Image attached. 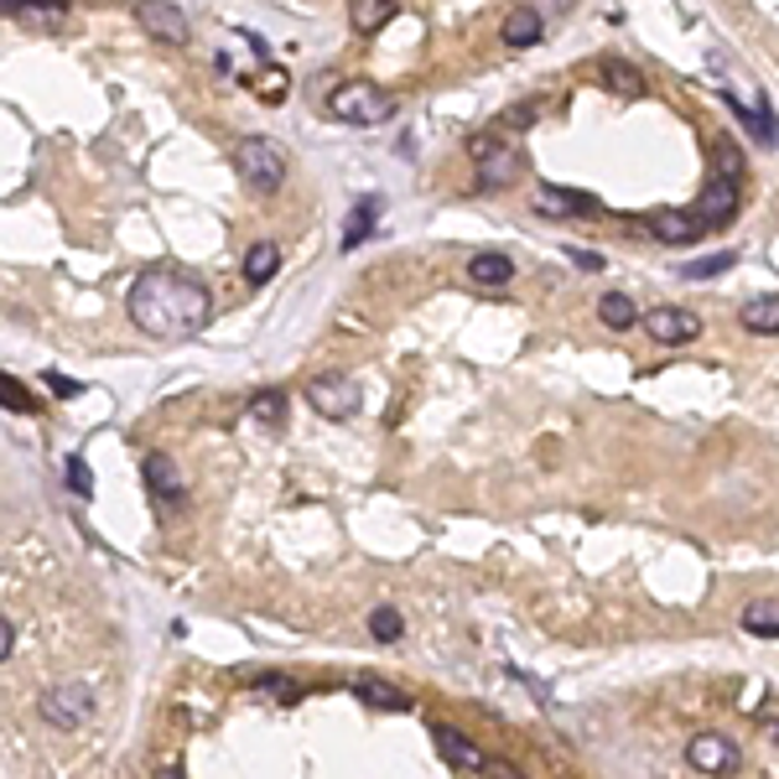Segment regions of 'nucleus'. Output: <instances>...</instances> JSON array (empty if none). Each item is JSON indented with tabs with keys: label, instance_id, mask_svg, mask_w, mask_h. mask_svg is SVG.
Returning <instances> with one entry per match:
<instances>
[{
	"label": "nucleus",
	"instance_id": "f03ea898",
	"mask_svg": "<svg viewBox=\"0 0 779 779\" xmlns=\"http://www.w3.org/2000/svg\"><path fill=\"white\" fill-rule=\"evenodd\" d=\"M328 110L343 125H385V120H395V95L369 84V78H349L328 95Z\"/></svg>",
	"mask_w": 779,
	"mask_h": 779
},
{
	"label": "nucleus",
	"instance_id": "58836bf2",
	"mask_svg": "<svg viewBox=\"0 0 779 779\" xmlns=\"http://www.w3.org/2000/svg\"><path fill=\"white\" fill-rule=\"evenodd\" d=\"M764 738H769V743L779 749V717H769V723H764Z\"/></svg>",
	"mask_w": 779,
	"mask_h": 779
},
{
	"label": "nucleus",
	"instance_id": "c85d7f7f",
	"mask_svg": "<svg viewBox=\"0 0 779 779\" xmlns=\"http://www.w3.org/2000/svg\"><path fill=\"white\" fill-rule=\"evenodd\" d=\"M717 166H723V172H717V177H723V183H732V188H738V177H743V151H738V146H717Z\"/></svg>",
	"mask_w": 779,
	"mask_h": 779
},
{
	"label": "nucleus",
	"instance_id": "393cba45",
	"mask_svg": "<svg viewBox=\"0 0 779 779\" xmlns=\"http://www.w3.org/2000/svg\"><path fill=\"white\" fill-rule=\"evenodd\" d=\"M369 639H375V644H401L405 618L395 614V608H375V614H369Z\"/></svg>",
	"mask_w": 779,
	"mask_h": 779
},
{
	"label": "nucleus",
	"instance_id": "423d86ee",
	"mask_svg": "<svg viewBox=\"0 0 779 779\" xmlns=\"http://www.w3.org/2000/svg\"><path fill=\"white\" fill-rule=\"evenodd\" d=\"M307 401H312L317 416H328V422H349L364 395H359V379H349V375H317V379H307Z\"/></svg>",
	"mask_w": 779,
	"mask_h": 779
},
{
	"label": "nucleus",
	"instance_id": "6ab92c4d",
	"mask_svg": "<svg viewBox=\"0 0 779 779\" xmlns=\"http://www.w3.org/2000/svg\"><path fill=\"white\" fill-rule=\"evenodd\" d=\"M375 224H379V198L375 192H364V198L354 203V213H349V224H343V250L354 255V244H364Z\"/></svg>",
	"mask_w": 779,
	"mask_h": 779
},
{
	"label": "nucleus",
	"instance_id": "e433bc0d",
	"mask_svg": "<svg viewBox=\"0 0 779 779\" xmlns=\"http://www.w3.org/2000/svg\"><path fill=\"white\" fill-rule=\"evenodd\" d=\"M530 120H536V104H525V110H510V115H504V125H530Z\"/></svg>",
	"mask_w": 779,
	"mask_h": 779
},
{
	"label": "nucleus",
	"instance_id": "1a4fd4ad",
	"mask_svg": "<svg viewBox=\"0 0 779 779\" xmlns=\"http://www.w3.org/2000/svg\"><path fill=\"white\" fill-rule=\"evenodd\" d=\"M136 22L166 42V48H188V16H183V5H166V0H151V5H136Z\"/></svg>",
	"mask_w": 779,
	"mask_h": 779
},
{
	"label": "nucleus",
	"instance_id": "20e7f679",
	"mask_svg": "<svg viewBox=\"0 0 779 779\" xmlns=\"http://www.w3.org/2000/svg\"><path fill=\"white\" fill-rule=\"evenodd\" d=\"M473 162H478V192H499L519 177V151L515 146H499L494 136H473L468 141Z\"/></svg>",
	"mask_w": 779,
	"mask_h": 779
},
{
	"label": "nucleus",
	"instance_id": "dca6fc26",
	"mask_svg": "<svg viewBox=\"0 0 779 779\" xmlns=\"http://www.w3.org/2000/svg\"><path fill=\"white\" fill-rule=\"evenodd\" d=\"M545 32V16L536 11V5H515L510 16H504V26H499V37H504V48H536Z\"/></svg>",
	"mask_w": 779,
	"mask_h": 779
},
{
	"label": "nucleus",
	"instance_id": "c9c22d12",
	"mask_svg": "<svg viewBox=\"0 0 779 779\" xmlns=\"http://www.w3.org/2000/svg\"><path fill=\"white\" fill-rule=\"evenodd\" d=\"M483 779H519V775L510 769V764H499V758H489V764H483Z\"/></svg>",
	"mask_w": 779,
	"mask_h": 779
},
{
	"label": "nucleus",
	"instance_id": "2eb2a0df",
	"mask_svg": "<svg viewBox=\"0 0 779 779\" xmlns=\"http://www.w3.org/2000/svg\"><path fill=\"white\" fill-rule=\"evenodd\" d=\"M354 696L369 712H405L411 707V696H405L401 686H390L385 676H375V670H359L354 676Z\"/></svg>",
	"mask_w": 779,
	"mask_h": 779
},
{
	"label": "nucleus",
	"instance_id": "473e14b6",
	"mask_svg": "<svg viewBox=\"0 0 779 779\" xmlns=\"http://www.w3.org/2000/svg\"><path fill=\"white\" fill-rule=\"evenodd\" d=\"M0 395H5V411H32V395H26V390H22V385H16L11 375L0 379Z\"/></svg>",
	"mask_w": 779,
	"mask_h": 779
},
{
	"label": "nucleus",
	"instance_id": "f704fd0d",
	"mask_svg": "<svg viewBox=\"0 0 779 779\" xmlns=\"http://www.w3.org/2000/svg\"><path fill=\"white\" fill-rule=\"evenodd\" d=\"M567 255L577 260L582 271H603V255H598V250H567Z\"/></svg>",
	"mask_w": 779,
	"mask_h": 779
},
{
	"label": "nucleus",
	"instance_id": "39448f33",
	"mask_svg": "<svg viewBox=\"0 0 779 779\" xmlns=\"http://www.w3.org/2000/svg\"><path fill=\"white\" fill-rule=\"evenodd\" d=\"M37 712H42V723H52V728H78V723H89V712H95V691L78 681L48 686Z\"/></svg>",
	"mask_w": 779,
	"mask_h": 779
},
{
	"label": "nucleus",
	"instance_id": "f8f14e48",
	"mask_svg": "<svg viewBox=\"0 0 779 779\" xmlns=\"http://www.w3.org/2000/svg\"><path fill=\"white\" fill-rule=\"evenodd\" d=\"M650 235L661 244H691L707 235V224L696 218V209H655L650 213Z\"/></svg>",
	"mask_w": 779,
	"mask_h": 779
},
{
	"label": "nucleus",
	"instance_id": "7c9ffc66",
	"mask_svg": "<svg viewBox=\"0 0 779 779\" xmlns=\"http://www.w3.org/2000/svg\"><path fill=\"white\" fill-rule=\"evenodd\" d=\"M63 473H68V489H73V494H78V499L89 494V468H84V457H78V452H73L68 463H63Z\"/></svg>",
	"mask_w": 779,
	"mask_h": 779
},
{
	"label": "nucleus",
	"instance_id": "6e6552de",
	"mask_svg": "<svg viewBox=\"0 0 779 779\" xmlns=\"http://www.w3.org/2000/svg\"><path fill=\"white\" fill-rule=\"evenodd\" d=\"M686 764H691L696 775H732V769H738V743L723 738V732H696V738L686 743Z\"/></svg>",
	"mask_w": 779,
	"mask_h": 779
},
{
	"label": "nucleus",
	"instance_id": "4c0bfd02",
	"mask_svg": "<svg viewBox=\"0 0 779 779\" xmlns=\"http://www.w3.org/2000/svg\"><path fill=\"white\" fill-rule=\"evenodd\" d=\"M156 779H188V775H183V764H162V769H156Z\"/></svg>",
	"mask_w": 779,
	"mask_h": 779
},
{
	"label": "nucleus",
	"instance_id": "cd10ccee",
	"mask_svg": "<svg viewBox=\"0 0 779 779\" xmlns=\"http://www.w3.org/2000/svg\"><path fill=\"white\" fill-rule=\"evenodd\" d=\"M255 95L265 99V104H281V99L291 95V78H286V68H271V73H260Z\"/></svg>",
	"mask_w": 779,
	"mask_h": 779
},
{
	"label": "nucleus",
	"instance_id": "ddd939ff",
	"mask_svg": "<svg viewBox=\"0 0 779 779\" xmlns=\"http://www.w3.org/2000/svg\"><path fill=\"white\" fill-rule=\"evenodd\" d=\"M431 743L448 754V764H457V769H478L483 775V764H489V754L473 743L468 732H457L452 723H431Z\"/></svg>",
	"mask_w": 779,
	"mask_h": 779
},
{
	"label": "nucleus",
	"instance_id": "5701e85b",
	"mask_svg": "<svg viewBox=\"0 0 779 779\" xmlns=\"http://www.w3.org/2000/svg\"><path fill=\"white\" fill-rule=\"evenodd\" d=\"M598 317H603L608 328H634V323H639V307L629 302V297H624V291H603V297H598Z\"/></svg>",
	"mask_w": 779,
	"mask_h": 779
},
{
	"label": "nucleus",
	"instance_id": "4be33fe9",
	"mask_svg": "<svg viewBox=\"0 0 779 779\" xmlns=\"http://www.w3.org/2000/svg\"><path fill=\"white\" fill-rule=\"evenodd\" d=\"M354 32L359 37H375L385 22H395V0H354Z\"/></svg>",
	"mask_w": 779,
	"mask_h": 779
},
{
	"label": "nucleus",
	"instance_id": "9b49d317",
	"mask_svg": "<svg viewBox=\"0 0 779 779\" xmlns=\"http://www.w3.org/2000/svg\"><path fill=\"white\" fill-rule=\"evenodd\" d=\"M530 209L545 213V218H598V198H588V192H571V188H536V198H530Z\"/></svg>",
	"mask_w": 779,
	"mask_h": 779
},
{
	"label": "nucleus",
	"instance_id": "f257e3e1",
	"mask_svg": "<svg viewBox=\"0 0 779 779\" xmlns=\"http://www.w3.org/2000/svg\"><path fill=\"white\" fill-rule=\"evenodd\" d=\"M125 312H130V323H136L146 338L177 343V338H192V332L209 328L213 297H209V286L198 281V276H188V271L151 265V271H141V276L130 281Z\"/></svg>",
	"mask_w": 779,
	"mask_h": 779
},
{
	"label": "nucleus",
	"instance_id": "b1692460",
	"mask_svg": "<svg viewBox=\"0 0 779 779\" xmlns=\"http://www.w3.org/2000/svg\"><path fill=\"white\" fill-rule=\"evenodd\" d=\"M250 422L281 426L286 422V395L281 390H260V395H250Z\"/></svg>",
	"mask_w": 779,
	"mask_h": 779
},
{
	"label": "nucleus",
	"instance_id": "c756f323",
	"mask_svg": "<svg viewBox=\"0 0 779 779\" xmlns=\"http://www.w3.org/2000/svg\"><path fill=\"white\" fill-rule=\"evenodd\" d=\"M255 691H271L276 702H297V696H302V691H297V681H286V676H260Z\"/></svg>",
	"mask_w": 779,
	"mask_h": 779
},
{
	"label": "nucleus",
	"instance_id": "4468645a",
	"mask_svg": "<svg viewBox=\"0 0 779 779\" xmlns=\"http://www.w3.org/2000/svg\"><path fill=\"white\" fill-rule=\"evenodd\" d=\"M691 209H696V218H702L707 229H723L732 213H738V188H732V183H723V177H712L707 188L696 192V203H691Z\"/></svg>",
	"mask_w": 779,
	"mask_h": 779
},
{
	"label": "nucleus",
	"instance_id": "bb28decb",
	"mask_svg": "<svg viewBox=\"0 0 779 779\" xmlns=\"http://www.w3.org/2000/svg\"><path fill=\"white\" fill-rule=\"evenodd\" d=\"M603 78L614 84L618 95H639V89H644V73L629 68V63H618V58H603Z\"/></svg>",
	"mask_w": 779,
	"mask_h": 779
},
{
	"label": "nucleus",
	"instance_id": "72a5a7b5",
	"mask_svg": "<svg viewBox=\"0 0 779 779\" xmlns=\"http://www.w3.org/2000/svg\"><path fill=\"white\" fill-rule=\"evenodd\" d=\"M0 655H16V618H0Z\"/></svg>",
	"mask_w": 779,
	"mask_h": 779
},
{
	"label": "nucleus",
	"instance_id": "412c9836",
	"mask_svg": "<svg viewBox=\"0 0 779 779\" xmlns=\"http://www.w3.org/2000/svg\"><path fill=\"white\" fill-rule=\"evenodd\" d=\"M468 276H473L478 286H504L510 276H515V260L499 255V250H483V255L468 260Z\"/></svg>",
	"mask_w": 779,
	"mask_h": 779
},
{
	"label": "nucleus",
	"instance_id": "a878e982",
	"mask_svg": "<svg viewBox=\"0 0 779 779\" xmlns=\"http://www.w3.org/2000/svg\"><path fill=\"white\" fill-rule=\"evenodd\" d=\"M732 250H717V255H702V260H686V281H712V276H723L732 271Z\"/></svg>",
	"mask_w": 779,
	"mask_h": 779
},
{
	"label": "nucleus",
	"instance_id": "aec40b11",
	"mask_svg": "<svg viewBox=\"0 0 779 779\" xmlns=\"http://www.w3.org/2000/svg\"><path fill=\"white\" fill-rule=\"evenodd\" d=\"M276 271H281V250H276L271 239H260V244H250V250H244V281H250V286H265Z\"/></svg>",
	"mask_w": 779,
	"mask_h": 779
},
{
	"label": "nucleus",
	"instance_id": "a211bd4d",
	"mask_svg": "<svg viewBox=\"0 0 779 779\" xmlns=\"http://www.w3.org/2000/svg\"><path fill=\"white\" fill-rule=\"evenodd\" d=\"M738 323L749 332H779V291H769V297H749L743 307H738Z\"/></svg>",
	"mask_w": 779,
	"mask_h": 779
},
{
	"label": "nucleus",
	"instance_id": "f3484780",
	"mask_svg": "<svg viewBox=\"0 0 779 779\" xmlns=\"http://www.w3.org/2000/svg\"><path fill=\"white\" fill-rule=\"evenodd\" d=\"M738 624L749 629L754 639H779V598H749Z\"/></svg>",
	"mask_w": 779,
	"mask_h": 779
},
{
	"label": "nucleus",
	"instance_id": "2f4dec72",
	"mask_svg": "<svg viewBox=\"0 0 779 779\" xmlns=\"http://www.w3.org/2000/svg\"><path fill=\"white\" fill-rule=\"evenodd\" d=\"M48 390L52 395H58V401H73V395H84V385H78V379H68V375H58V369H48Z\"/></svg>",
	"mask_w": 779,
	"mask_h": 779
},
{
	"label": "nucleus",
	"instance_id": "9d476101",
	"mask_svg": "<svg viewBox=\"0 0 779 779\" xmlns=\"http://www.w3.org/2000/svg\"><path fill=\"white\" fill-rule=\"evenodd\" d=\"M141 478H146V489L162 499L166 510H177V504L188 499V483H183V473H177V463H172L166 452H146V457H141Z\"/></svg>",
	"mask_w": 779,
	"mask_h": 779
},
{
	"label": "nucleus",
	"instance_id": "0eeeda50",
	"mask_svg": "<svg viewBox=\"0 0 779 779\" xmlns=\"http://www.w3.org/2000/svg\"><path fill=\"white\" fill-rule=\"evenodd\" d=\"M644 332H650L661 349H681L691 338H702V317L686 307H650L644 312Z\"/></svg>",
	"mask_w": 779,
	"mask_h": 779
},
{
	"label": "nucleus",
	"instance_id": "7ed1b4c3",
	"mask_svg": "<svg viewBox=\"0 0 779 779\" xmlns=\"http://www.w3.org/2000/svg\"><path fill=\"white\" fill-rule=\"evenodd\" d=\"M229 156H235V172H239V183H244V188L281 192V183H286V151L276 141H265V136H239Z\"/></svg>",
	"mask_w": 779,
	"mask_h": 779
}]
</instances>
